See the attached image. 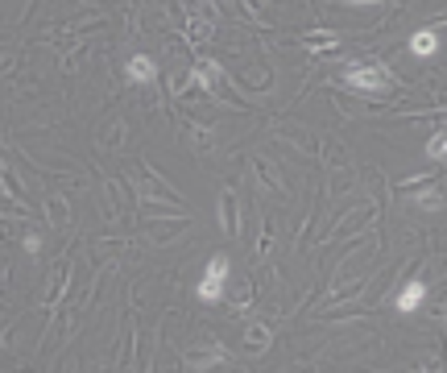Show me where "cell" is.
Wrapping results in <instances>:
<instances>
[{
  "label": "cell",
  "mask_w": 447,
  "mask_h": 373,
  "mask_svg": "<svg viewBox=\"0 0 447 373\" xmlns=\"http://www.w3.org/2000/svg\"><path fill=\"white\" fill-rule=\"evenodd\" d=\"M224 282H228V257H224V253H216V257L207 262L203 278H199V299H203V303H220Z\"/></svg>",
  "instance_id": "1"
},
{
  "label": "cell",
  "mask_w": 447,
  "mask_h": 373,
  "mask_svg": "<svg viewBox=\"0 0 447 373\" xmlns=\"http://www.w3.org/2000/svg\"><path fill=\"white\" fill-rule=\"evenodd\" d=\"M344 83L348 87H361V91H386L390 87V71L369 62V66H348L344 71Z\"/></svg>",
  "instance_id": "2"
},
{
  "label": "cell",
  "mask_w": 447,
  "mask_h": 373,
  "mask_svg": "<svg viewBox=\"0 0 447 373\" xmlns=\"http://www.w3.org/2000/svg\"><path fill=\"white\" fill-rule=\"evenodd\" d=\"M423 299H427V286H423V278H410L394 303H398V311H402V316H410V311H419V307H423Z\"/></svg>",
  "instance_id": "3"
},
{
  "label": "cell",
  "mask_w": 447,
  "mask_h": 373,
  "mask_svg": "<svg viewBox=\"0 0 447 373\" xmlns=\"http://www.w3.org/2000/svg\"><path fill=\"white\" fill-rule=\"evenodd\" d=\"M129 79H133V83H153V79H158V62L145 58V54H137V58L129 62Z\"/></svg>",
  "instance_id": "4"
},
{
  "label": "cell",
  "mask_w": 447,
  "mask_h": 373,
  "mask_svg": "<svg viewBox=\"0 0 447 373\" xmlns=\"http://www.w3.org/2000/svg\"><path fill=\"white\" fill-rule=\"evenodd\" d=\"M410 50H415L419 58H431V54L439 50V33H435V29H419V33L410 37Z\"/></svg>",
  "instance_id": "5"
},
{
  "label": "cell",
  "mask_w": 447,
  "mask_h": 373,
  "mask_svg": "<svg viewBox=\"0 0 447 373\" xmlns=\"http://www.w3.org/2000/svg\"><path fill=\"white\" fill-rule=\"evenodd\" d=\"M216 75H220V62H203V71H195V83H199V87H211Z\"/></svg>",
  "instance_id": "6"
},
{
  "label": "cell",
  "mask_w": 447,
  "mask_h": 373,
  "mask_svg": "<svg viewBox=\"0 0 447 373\" xmlns=\"http://www.w3.org/2000/svg\"><path fill=\"white\" fill-rule=\"evenodd\" d=\"M447 154V141L444 137H431V145H427V158H444Z\"/></svg>",
  "instance_id": "7"
},
{
  "label": "cell",
  "mask_w": 447,
  "mask_h": 373,
  "mask_svg": "<svg viewBox=\"0 0 447 373\" xmlns=\"http://www.w3.org/2000/svg\"><path fill=\"white\" fill-rule=\"evenodd\" d=\"M265 340H269V332H265V328H253V336H249V345H253V349H261Z\"/></svg>",
  "instance_id": "8"
},
{
  "label": "cell",
  "mask_w": 447,
  "mask_h": 373,
  "mask_svg": "<svg viewBox=\"0 0 447 373\" xmlns=\"http://www.w3.org/2000/svg\"><path fill=\"white\" fill-rule=\"evenodd\" d=\"M25 249H29V253H37V249H41V237H37V233H33V237H25Z\"/></svg>",
  "instance_id": "9"
}]
</instances>
